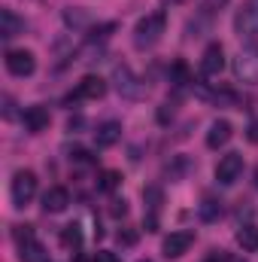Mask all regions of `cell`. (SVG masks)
<instances>
[{
  "label": "cell",
  "mask_w": 258,
  "mask_h": 262,
  "mask_svg": "<svg viewBox=\"0 0 258 262\" xmlns=\"http://www.w3.org/2000/svg\"><path fill=\"white\" fill-rule=\"evenodd\" d=\"M164 31H167V12H164V9L149 12V15H143V18L137 21V28H134V46H137V49H149V46H155V43L161 40Z\"/></svg>",
  "instance_id": "6da1fadb"
},
{
  "label": "cell",
  "mask_w": 258,
  "mask_h": 262,
  "mask_svg": "<svg viewBox=\"0 0 258 262\" xmlns=\"http://www.w3.org/2000/svg\"><path fill=\"white\" fill-rule=\"evenodd\" d=\"M9 195H12L15 207L31 204V198L37 195V174L34 171H15V177L9 183Z\"/></svg>",
  "instance_id": "7a4b0ae2"
},
{
  "label": "cell",
  "mask_w": 258,
  "mask_h": 262,
  "mask_svg": "<svg viewBox=\"0 0 258 262\" xmlns=\"http://www.w3.org/2000/svg\"><path fill=\"white\" fill-rule=\"evenodd\" d=\"M234 76L237 82H246V85H255L258 82V46H246L240 49V55L234 58Z\"/></svg>",
  "instance_id": "3957f363"
},
{
  "label": "cell",
  "mask_w": 258,
  "mask_h": 262,
  "mask_svg": "<svg viewBox=\"0 0 258 262\" xmlns=\"http://www.w3.org/2000/svg\"><path fill=\"white\" fill-rule=\"evenodd\" d=\"M234 31H237L240 40L255 43L258 40V3H246V6L237 9V15H234Z\"/></svg>",
  "instance_id": "277c9868"
},
{
  "label": "cell",
  "mask_w": 258,
  "mask_h": 262,
  "mask_svg": "<svg viewBox=\"0 0 258 262\" xmlns=\"http://www.w3.org/2000/svg\"><path fill=\"white\" fill-rule=\"evenodd\" d=\"M240 174H243V156H240V152H228V156L219 159V165H216V180H219L222 186L237 183Z\"/></svg>",
  "instance_id": "5b68a950"
},
{
  "label": "cell",
  "mask_w": 258,
  "mask_h": 262,
  "mask_svg": "<svg viewBox=\"0 0 258 262\" xmlns=\"http://www.w3.org/2000/svg\"><path fill=\"white\" fill-rule=\"evenodd\" d=\"M192 244H194V232L179 229V232H170V235L164 238L161 253H164L167 259H179V256H186V253H189V247H192Z\"/></svg>",
  "instance_id": "8992f818"
},
{
  "label": "cell",
  "mask_w": 258,
  "mask_h": 262,
  "mask_svg": "<svg viewBox=\"0 0 258 262\" xmlns=\"http://www.w3.org/2000/svg\"><path fill=\"white\" fill-rule=\"evenodd\" d=\"M104 95H107V82H104L100 76L88 73V76H82V79H79L76 92H73L67 101H100Z\"/></svg>",
  "instance_id": "52a82bcc"
},
{
  "label": "cell",
  "mask_w": 258,
  "mask_h": 262,
  "mask_svg": "<svg viewBox=\"0 0 258 262\" xmlns=\"http://www.w3.org/2000/svg\"><path fill=\"white\" fill-rule=\"evenodd\" d=\"M113 79H116V89H119V95L122 98H131V101H137V98H143V82L134 76V70L125 64L116 67V73H113Z\"/></svg>",
  "instance_id": "ba28073f"
},
{
  "label": "cell",
  "mask_w": 258,
  "mask_h": 262,
  "mask_svg": "<svg viewBox=\"0 0 258 262\" xmlns=\"http://www.w3.org/2000/svg\"><path fill=\"white\" fill-rule=\"evenodd\" d=\"M6 70H9L12 76H31V73L37 70L34 52H28V49H9V52H6Z\"/></svg>",
  "instance_id": "9c48e42d"
},
{
  "label": "cell",
  "mask_w": 258,
  "mask_h": 262,
  "mask_svg": "<svg viewBox=\"0 0 258 262\" xmlns=\"http://www.w3.org/2000/svg\"><path fill=\"white\" fill-rule=\"evenodd\" d=\"M222 67H225V49H222V43H210V46L203 49V55H200V70H203V76H219Z\"/></svg>",
  "instance_id": "30bf717a"
},
{
  "label": "cell",
  "mask_w": 258,
  "mask_h": 262,
  "mask_svg": "<svg viewBox=\"0 0 258 262\" xmlns=\"http://www.w3.org/2000/svg\"><path fill=\"white\" fill-rule=\"evenodd\" d=\"M21 122H24V128L31 131V134H40V131H46V128H49L52 116H49V110H46V107L34 104V107H28V110L21 113Z\"/></svg>",
  "instance_id": "8fae6325"
},
{
  "label": "cell",
  "mask_w": 258,
  "mask_h": 262,
  "mask_svg": "<svg viewBox=\"0 0 258 262\" xmlns=\"http://www.w3.org/2000/svg\"><path fill=\"white\" fill-rule=\"evenodd\" d=\"M231 137H234V125H231L228 119H216V122L210 125V131H207V146H210V149H222Z\"/></svg>",
  "instance_id": "7c38bea8"
},
{
  "label": "cell",
  "mask_w": 258,
  "mask_h": 262,
  "mask_svg": "<svg viewBox=\"0 0 258 262\" xmlns=\"http://www.w3.org/2000/svg\"><path fill=\"white\" fill-rule=\"evenodd\" d=\"M67 204H70V192L64 186H49L43 192V210L46 213H64Z\"/></svg>",
  "instance_id": "4fadbf2b"
},
{
  "label": "cell",
  "mask_w": 258,
  "mask_h": 262,
  "mask_svg": "<svg viewBox=\"0 0 258 262\" xmlns=\"http://www.w3.org/2000/svg\"><path fill=\"white\" fill-rule=\"evenodd\" d=\"M119 137H122V125H119L116 119H110V122L97 125V131H94V143H97L100 149H107V146L119 143Z\"/></svg>",
  "instance_id": "5bb4252c"
},
{
  "label": "cell",
  "mask_w": 258,
  "mask_h": 262,
  "mask_svg": "<svg viewBox=\"0 0 258 262\" xmlns=\"http://www.w3.org/2000/svg\"><path fill=\"white\" fill-rule=\"evenodd\" d=\"M24 31V18H18L12 9H0V37L9 40V37H18Z\"/></svg>",
  "instance_id": "9a60e30c"
},
{
  "label": "cell",
  "mask_w": 258,
  "mask_h": 262,
  "mask_svg": "<svg viewBox=\"0 0 258 262\" xmlns=\"http://www.w3.org/2000/svg\"><path fill=\"white\" fill-rule=\"evenodd\" d=\"M237 244L243 247V253H258V226L246 223L237 229Z\"/></svg>",
  "instance_id": "2e32d148"
},
{
  "label": "cell",
  "mask_w": 258,
  "mask_h": 262,
  "mask_svg": "<svg viewBox=\"0 0 258 262\" xmlns=\"http://www.w3.org/2000/svg\"><path fill=\"white\" fill-rule=\"evenodd\" d=\"M18 259L21 262H46V247L37 238L24 241V244H18Z\"/></svg>",
  "instance_id": "e0dca14e"
},
{
  "label": "cell",
  "mask_w": 258,
  "mask_h": 262,
  "mask_svg": "<svg viewBox=\"0 0 258 262\" xmlns=\"http://www.w3.org/2000/svg\"><path fill=\"white\" fill-rule=\"evenodd\" d=\"M170 82L176 89H186L189 82H194V76H192V70H189L186 61H173V67H170Z\"/></svg>",
  "instance_id": "ac0fdd59"
},
{
  "label": "cell",
  "mask_w": 258,
  "mask_h": 262,
  "mask_svg": "<svg viewBox=\"0 0 258 262\" xmlns=\"http://www.w3.org/2000/svg\"><path fill=\"white\" fill-rule=\"evenodd\" d=\"M122 186V174L119 171H100L97 174V189L100 192H116Z\"/></svg>",
  "instance_id": "d6986e66"
},
{
  "label": "cell",
  "mask_w": 258,
  "mask_h": 262,
  "mask_svg": "<svg viewBox=\"0 0 258 262\" xmlns=\"http://www.w3.org/2000/svg\"><path fill=\"white\" fill-rule=\"evenodd\" d=\"M61 244H64L67 250H79V244H82V229L76 226V223H70L61 229Z\"/></svg>",
  "instance_id": "ffe728a7"
},
{
  "label": "cell",
  "mask_w": 258,
  "mask_h": 262,
  "mask_svg": "<svg viewBox=\"0 0 258 262\" xmlns=\"http://www.w3.org/2000/svg\"><path fill=\"white\" fill-rule=\"evenodd\" d=\"M64 21L70 28H88V31L94 28V25H91V12H85V9H67Z\"/></svg>",
  "instance_id": "44dd1931"
},
{
  "label": "cell",
  "mask_w": 258,
  "mask_h": 262,
  "mask_svg": "<svg viewBox=\"0 0 258 262\" xmlns=\"http://www.w3.org/2000/svg\"><path fill=\"white\" fill-rule=\"evenodd\" d=\"M116 28H119L116 21H107V25H94V28L88 31V40H91V43H104V40H110V34H113Z\"/></svg>",
  "instance_id": "7402d4cb"
},
{
  "label": "cell",
  "mask_w": 258,
  "mask_h": 262,
  "mask_svg": "<svg viewBox=\"0 0 258 262\" xmlns=\"http://www.w3.org/2000/svg\"><path fill=\"white\" fill-rule=\"evenodd\" d=\"M225 6H228V0H203V3H200V18L213 21V18H216Z\"/></svg>",
  "instance_id": "603a6c76"
},
{
  "label": "cell",
  "mask_w": 258,
  "mask_h": 262,
  "mask_svg": "<svg viewBox=\"0 0 258 262\" xmlns=\"http://www.w3.org/2000/svg\"><path fill=\"white\" fill-rule=\"evenodd\" d=\"M219 213H222V204H219V201H213V198H203V204H200V220L213 223Z\"/></svg>",
  "instance_id": "cb8c5ba5"
},
{
  "label": "cell",
  "mask_w": 258,
  "mask_h": 262,
  "mask_svg": "<svg viewBox=\"0 0 258 262\" xmlns=\"http://www.w3.org/2000/svg\"><path fill=\"white\" fill-rule=\"evenodd\" d=\"M143 198H146V207H149V213H158V210H161V189H158V186H149V189H143Z\"/></svg>",
  "instance_id": "d4e9b609"
},
{
  "label": "cell",
  "mask_w": 258,
  "mask_h": 262,
  "mask_svg": "<svg viewBox=\"0 0 258 262\" xmlns=\"http://www.w3.org/2000/svg\"><path fill=\"white\" fill-rule=\"evenodd\" d=\"M116 238H119V244H122V247H134L140 235H137V229H131V226H122V229L116 232Z\"/></svg>",
  "instance_id": "484cf974"
},
{
  "label": "cell",
  "mask_w": 258,
  "mask_h": 262,
  "mask_svg": "<svg viewBox=\"0 0 258 262\" xmlns=\"http://www.w3.org/2000/svg\"><path fill=\"white\" fill-rule=\"evenodd\" d=\"M15 244H24V241H34V226H15Z\"/></svg>",
  "instance_id": "4316f807"
},
{
  "label": "cell",
  "mask_w": 258,
  "mask_h": 262,
  "mask_svg": "<svg viewBox=\"0 0 258 262\" xmlns=\"http://www.w3.org/2000/svg\"><path fill=\"white\" fill-rule=\"evenodd\" d=\"M110 213H113L116 220H125V216H128V201H125V198H122V201L116 198V201H113V207H110Z\"/></svg>",
  "instance_id": "83f0119b"
},
{
  "label": "cell",
  "mask_w": 258,
  "mask_h": 262,
  "mask_svg": "<svg viewBox=\"0 0 258 262\" xmlns=\"http://www.w3.org/2000/svg\"><path fill=\"white\" fill-rule=\"evenodd\" d=\"M91 262H122V259H119V256H116L113 250H97V253H94V259H91Z\"/></svg>",
  "instance_id": "f1b7e54d"
},
{
  "label": "cell",
  "mask_w": 258,
  "mask_h": 262,
  "mask_svg": "<svg viewBox=\"0 0 258 262\" xmlns=\"http://www.w3.org/2000/svg\"><path fill=\"white\" fill-rule=\"evenodd\" d=\"M167 119H173V107H170V104H164V107H161V110H158V122H161V125H164V122H167Z\"/></svg>",
  "instance_id": "f546056e"
},
{
  "label": "cell",
  "mask_w": 258,
  "mask_h": 262,
  "mask_svg": "<svg viewBox=\"0 0 258 262\" xmlns=\"http://www.w3.org/2000/svg\"><path fill=\"white\" fill-rule=\"evenodd\" d=\"M207 262H231V256H228L225 250H213V253L207 256Z\"/></svg>",
  "instance_id": "4dcf8cb0"
},
{
  "label": "cell",
  "mask_w": 258,
  "mask_h": 262,
  "mask_svg": "<svg viewBox=\"0 0 258 262\" xmlns=\"http://www.w3.org/2000/svg\"><path fill=\"white\" fill-rule=\"evenodd\" d=\"M249 140H252V143H258V122H252V125H249Z\"/></svg>",
  "instance_id": "1f68e13d"
},
{
  "label": "cell",
  "mask_w": 258,
  "mask_h": 262,
  "mask_svg": "<svg viewBox=\"0 0 258 262\" xmlns=\"http://www.w3.org/2000/svg\"><path fill=\"white\" fill-rule=\"evenodd\" d=\"M170 3H186V0H170Z\"/></svg>",
  "instance_id": "d6a6232c"
},
{
  "label": "cell",
  "mask_w": 258,
  "mask_h": 262,
  "mask_svg": "<svg viewBox=\"0 0 258 262\" xmlns=\"http://www.w3.org/2000/svg\"><path fill=\"white\" fill-rule=\"evenodd\" d=\"M140 262H152V259H140Z\"/></svg>",
  "instance_id": "836d02e7"
}]
</instances>
